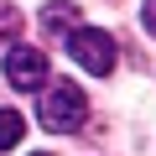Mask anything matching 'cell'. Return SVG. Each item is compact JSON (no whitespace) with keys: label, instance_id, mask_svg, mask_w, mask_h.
Returning <instances> with one entry per match:
<instances>
[{"label":"cell","instance_id":"6","mask_svg":"<svg viewBox=\"0 0 156 156\" xmlns=\"http://www.w3.org/2000/svg\"><path fill=\"white\" fill-rule=\"evenodd\" d=\"M21 42V11L0 0V47H16Z\"/></svg>","mask_w":156,"mask_h":156},{"label":"cell","instance_id":"4","mask_svg":"<svg viewBox=\"0 0 156 156\" xmlns=\"http://www.w3.org/2000/svg\"><path fill=\"white\" fill-rule=\"evenodd\" d=\"M42 26H47L52 37L78 31V5H73V0H47V5H42Z\"/></svg>","mask_w":156,"mask_h":156},{"label":"cell","instance_id":"7","mask_svg":"<svg viewBox=\"0 0 156 156\" xmlns=\"http://www.w3.org/2000/svg\"><path fill=\"white\" fill-rule=\"evenodd\" d=\"M140 26L156 37V0H146V5H140Z\"/></svg>","mask_w":156,"mask_h":156},{"label":"cell","instance_id":"2","mask_svg":"<svg viewBox=\"0 0 156 156\" xmlns=\"http://www.w3.org/2000/svg\"><path fill=\"white\" fill-rule=\"evenodd\" d=\"M68 52H73L78 68L94 73V78L115 73V37L99 31V26H78V31H68Z\"/></svg>","mask_w":156,"mask_h":156},{"label":"cell","instance_id":"1","mask_svg":"<svg viewBox=\"0 0 156 156\" xmlns=\"http://www.w3.org/2000/svg\"><path fill=\"white\" fill-rule=\"evenodd\" d=\"M42 89H47V94H42V125H47L52 135H73L78 125L89 120V99H83L78 83L57 78V83H42Z\"/></svg>","mask_w":156,"mask_h":156},{"label":"cell","instance_id":"3","mask_svg":"<svg viewBox=\"0 0 156 156\" xmlns=\"http://www.w3.org/2000/svg\"><path fill=\"white\" fill-rule=\"evenodd\" d=\"M5 78H11L21 94H26V89H42V83H47V52L16 42V47L5 52Z\"/></svg>","mask_w":156,"mask_h":156},{"label":"cell","instance_id":"5","mask_svg":"<svg viewBox=\"0 0 156 156\" xmlns=\"http://www.w3.org/2000/svg\"><path fill=\"white\" fill-rule=\"evenodd\" d=\"M21 135H26V120H21V109H0V151L21 146Z\"/></svg>","mask_w":156,"mask_h":156},{"label":"cell","instance_id":"8","mask_svg":"<svg viewBox=\"0 0 156 156\" xmlns=\"http://www.w3.org/2000/svg\"><path fill=\"white\" fill-rule=\"evenodd\" d=\"M31 156H52V151H31Z\"/></svg>","mask_w":156,"mask_h":156}]
</instances>
